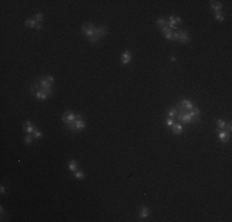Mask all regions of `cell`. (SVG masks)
Wrapping results in <instances>:
<instances>
[{
  "instance_id": "52a82bcc",
  "label": "cell",
  "mask_w": 232,
  "mask_h": 222,
  "mask_svg": "<svg viewBox=\"0 0 232 222\" xmlns=\"http://www.w3.org/2000/svg\"><path fill=\"white\" fill-rule=\"evenodd\" d=\"M109 34V27L107 26H98V27H95V35L99 37V38H101V37H104V36H106Z\"/></svg>"
},
{
  "instance_id": "8992f818",
  "label": "cell",
  "mask_w": 232,
  "mask_h": 222,
  "mask_svg": "<svg viewBox=\"0 0 232 222\" xmlns=\"http://www.w3.org/2000/svg\"><path fill=\"white\" fill-rule=\"evenodd\" d=\"M82 34L85 37H88V38L93 37L95 35V26L92 25V24H84V25H82Z\"/></svg>"
},
{
  "instance_id": "7c38bea8",
  "label": "cell",
  "mask_w": 232,
  "mask_h": 222,
  "mask_svg": "<svg viewBox=\"0 0 232 222\" xmlns=\"http://www.w3.org/2000/svg\"><path fill=\"white\" fill-rule=\"evenodd\" d=\"M167 21H168V27L170 28V30H173V31H177L178 30V24H177V21H175V17L174 16H169L168 19H167Z\"/></svg>"
},
{
  "instance_id": "cb8c5ba5",
  "label": "cell",
  "mask_w": 232,
  "mask_h": 222,
  "mask_svg": "<svg viewBox=\"0 0 232 222\" xmlns=\"http://www.w3.org/2000/svg\"><path fill=\"white\" fill-rule=\"evenodd\" d=\"M34 20H35L37 24H42V21H43V15L41 13H37V14H35Z\"/></svg>"
},
{
  "instance_id": "7402d4cb",
  "label": "cell",
  "mask_w": 232,
  "mask_h": 222,
  "mask_svg": "<svg viewBox=\"0 0 232 222\" xmlns=\"http://www.w3.org/2000/svg\"><path fill=\"white\" fill-rule=\"evenodd\" d=\"M34 138H35V137H34V135H31V133H26L25 139H24V143H25L26 146H27V145H31Z\"/></svg>"
},
{
  "instance_id": "9c48e42d",
  "label": "cell",
  "mask_w": 232,
  "mask_h": 222,
  "mask_svg": "<svg viewBox=\"0 0 232 222\" xmlns=\"http://www.w3.org/2000/svg\"><path fill=\"white\" fill-rule=\"evenodd\" d=\"M172 133H173V135H175V136L181 135V133H183V125L179 124V122H177V121H175V124L172 126Z\"/></svg>"
},
{
  "instance_id": "8fae6325",
  "label": "cell",
  "mask_w": 232,
  "mask_h": 222,
  "mask_svg": "<svg viewBox=\"0 0 232 222\" xmlns=\"http://www.w3.org/2000/svg\"><path fill=\"white\" fill-rule=\"evenodd\" d=\"M160 31H162V35L166 37V38H168V39H173V30H170L168 26H166V27H162L160 28Z\"/></svg>"
},
{
  "instance_id": "4fadbf2b",
  "label": "cell",
  "mask_w": 232,
  "mask_h": 222,
  "mask_svg": "<svg viewBox=\"0 0 232 222\" xmlns=\"http://www.w3.org/2000/svg\"><path fill=\"white\" fill-rule=\"evenodd\" d=\"M131 57H132V54H131L130 51H125L122 53V57H121V63L122 64H128L130 63V60H131Z\"/></svg>"
},
{
  "instance_id": "2e32d148",
  "label": "cell",
  "mask_w": 232,
  "mask_h": 222,
  "mask_svg": "<svg viewBox=\"0 0 232 222\" xmlns=\"http://www.w3.org/2000/svg\"><path fill=\"white\" fill-rule=\"evenodd\" d=\"M216 125H217V128L216 131H226V125L227 122L222 118H217L216 120Z\"/></svg>"
},
{
  "instance_id": "484cf974",
  "label": "cell",
  "mask_w": 232,
  "mask_h": 222,
  "mask_svg": "<svg viewBox=\"0 0 232 222\" xmlns=\"http://www.w3.org/2000/svg\"><path fill=\"white\" fill-rule=\"evenodd\" d=\"M99 39H100V38H99L96 35H94L93 37H90V38H89V41H90V43H92V45H95V43H98V42H99Z\"/></svg>"
},
{
  "instance_id": "83f0119b",
  "label": "cell",
  "mask_w": 232,
  "mask_h": 222,
  "mask_svg": "<svg viewBox=\"0 0 232 222\" xmlns=\"http://www.w3.org/2000/svg\"><path fill=\"white\" fill-rule=\"evenodd\" d=\"M215 17H216V20H219V21H224L225 20V16L221 13H215Z\"/></svg>"
},
{
  "instance_id": "30bf717a",
  "label": "cell",
  "mask_w": 232,
  "mask_h": 222,
  "mask_svg": "<svg viewBox=\"0 0 232 222\" xmlns=\"http://www.w3.org/2000/svg\"><path fill=\"white\" fill-rule=\"evenodd\" d=\"M24 131L26 133H34L35 131H36V127L31 124V121H25V124H24Z\"/></svg>"
},
{
  "instance_id": "277c9868",
  "label": "cell",
  "mask_w": 232,
  "mask_h": 222,
  "mask_svg": "<svg viewBox=\"0 0 232 222\" xmlns=\"http://www.w3.org/2000/svg\"><path fill=\"white\" fill-rule=\"evenodd\" d=\"M175 106L179 107V109H181V110H184V111H190L191 109L195 107V105L193 104V101H191V100H189V99H181V100H179V101L175 104Z\"/></svg>"
},
{
  "instance_id": "5bb4252c",
  "label": "cell",
  "mask_w": 232,
  "mask_h": 222,
  "mask_svg": "<svg viewBox=\"0 0 232 222\" xmlns=\"http://www.w3.org/2000/svg\"><path fill=\"white\" fill-rule=\"evenodd\" d=\"M210 6L215 13H221V10H222V4L220 1H214L213 0V1H210Z\"/></svg>"
},
{
  "instance_id": "6da1fadb",
  "label": "cell",
  "mask_w": 232,
  "mask_h": 222,
  "mask_svg": "<svg viewBox=\"0 0 232 222\" xmlns=\"http://www.w3.org/2000/svg\"><path fill=\"white\" fill-rule=\"evenodd\" d=\"M174 107L177 109V116L174 118L177 122H179L181 125H183V124H185V125H195L196 124V121L189 115L188 111H184V110H181V109H179L177 106H174Z\"/></svg>"
},
{
  "instance_id": "f1b7e54d",
  "label": "cell",
  "mask_w": 232,
  "mask_h": 222,
  "mask_svg": "<svg viewBox=\"0 0 232 222\" xmlns=\"http://www.w3.org/2000/svg\"><path fill=\"white\" fill-rule=\"evenodd\" d=\"M226 131L228 133H231V131H232V124L231 122H227V125H226Z\"/></svg>"
},
{
  "instance_id": "ffe728a7",
  "label": "cell",
  "mask_w": 232,
  "mask_h": 222,
  "mask_svg": "<svg viewBox=\"0 0 232 222\" xmlns=\"http://www.w3.org/2000/svg\"><path fill=\"white\" fill-rule=\"evenodd\" d=\"M156 24L162 28V27H166V26H168V21H167V19H164V17H160V19H158L157 21H156Z\"/></svg>"
},
{
  "instance_id": "4316f807",
  "label": "cell",
  "mask_w": 232,
  "mask_h": 222,
  "mask_svg": "<svg viewBox=\"0 0 232 222\" xmlns=\"http://www.w3.org/2000/svg\"><path fill=\"white\" fill-rule=\"evenodd\" d=\"M34 137H35L36 139L42 138V132H41V131H40V130H37V128H36V131L34 132Z\"/></svg>"
},
{
  "instance_id": "7a4b0ae2",
  "label": "cell",
  "mask_w": 232,
  "mask_h": 222,
  "mask_svg": "<svg viewBox=\"0 0 232 222\" xmlns=\"http://www.w3.org/2000/svg\"><path fill=\"white\" fill-rule=\"evenodd\" d=\"M85 126H87V124H85L84 117L80 115V114H77L75 121H74L73 124H70L69 126H67V128H68L69 131H80V130L85 128Z\"/></svg>"
},
{
  "instance_id": "ba28073f",
  "label": "cell",
  "mask_w": 232,
  "mask_h": 222,
  "mask_svg": "<svg viewBox=\"0 0 232 222\" xmlns=\"http://www.w3.org/2000/svg\"><path fill=\"white\" fill-rule=\"evenodd\" d=\"M219 133V138L221 141V143H227L231 139V133H228L227 131H217Z\"/></svg>"
},
{
  "instance_id": "4dcf8cb0",
  "label": "cell",
  "mask_w": 232,
  "mask_h": 222,
  "mask_svg": "<svg viewBox=\"0 0 232 222\" xmlns=\"http://www.w3.org/2000/svg\"><path fill=\"white\" fill-rule=\"evenodd\" d=\"M175 21H177V24H181V19L180 17H175Z\"/></svg>"
},
{
  "instance_id": "d6986e66",
  "label": "cell",
  "mask_w": 232,
  "mask_h": 222,
  "mask_svg": "<svg viewBox=\"0 0 232 222\" xmlns=\"http://www.w3.org/2000/svg\"><path fill=\"white\" fill-rule=\"evenodd\" d=\"M37 22L35 21V20L34 19H27L26 20V21H25V26L26 27H31V28H36L37 27Z\"/></svg>"
},
{
  "instance_id": "e0dca14e",
  "label": "cell",
  "mask_w": 232,
  "mask_h": 222,
  "mask_svg": "<svg viewBox=\"0 0 232 222\" xmlns=\"http://www.w3.org/2000/svg\"><path fill=\"white\" fill-rule=\"evenodd\" d=\"M78 167H79L78 160H75V159H70V160H69L68 168H69V170L72 171V173H74V171H77V170H78Z\"/></svg>"
},
{
  "instance_id": "3957f363",
  "label": "cell",
  "mask_w": 232,
  "mask_h": 222,
  "mask_svg": "<svg viewBox=\"0 0 232 222\" xmlns=\"http://www.w3.org/2000/svg\"><path fill=\"white\" fill-rule=\"evenodd\" d=\"M173 39L180 42V43H189L190 42V36L189 32L184 31V30H177L173 32Z\"/></svg>"
},
{
  "instance_id": "44dd1931",
  "label": "cell",
  "mask_w": 232,
  "mask_h": 222,
  "mask_svg": "<svg viewBox=\"0 0 232 222\" xmlns=\"http://www.w3.org/2000/svg\"><path fill=\"white\" fill-rule=\"evenodd\" d=\"M167 114H168V117H170V118H175V116H177V109H175L174 106L170 107V109H168Z\"/></svg>"
},
{
  "instance_id": "603a6c76",
  "label": "cell",
  "mask_w": 232,
  "mask_h": 222,
  "mask_svg": "<svg viewBox=\"0 0 232 222\" xmlns=\"http://www.w3.org/2000/svg\"><path fill=\"white\" fill-rule=\"evenodd\" d=\"M74 178H77V179H79V180H82V179H84L85 178V174H84V171L83 170H77V171H74Z\"/></svg>"
},
{
  "instance_id": "f546056e",
  "label": "cell",
  "mask_w": 232,
  "mask_h": 222,
  "mask_svg": "<svg viewBox=\"0 0 232 222\" xmlns=\"http://www.w3.org/2000/svg\"><path fill=\"white\" fill-rule=\"evenodd\" d=\"M5 191H6V190H5V186H4V185L0 186V194L4 195V194H5Z\"/></svg>"
},
{
  "instance_id": "d4e9b609",
  "label": "cell",
  "mask_w": 232,
  "mask_h": 222,
  "mask_svg": "<svg viewBox=\"0 0 232 222\" xmlns=\"http://www.w3.org/2000/svg\"><path fill=\"white\" fill-rule=\"evenodd\" d=\"M174 124H175V120H174V118H170V117H167V118H166V125H167V126L172 127Z\"/></svg>"
},
{
  "instance_id": "5b68a950",
  "label": "cell",
  "mask_w": 232,
  "mask_h": 222,
  "mask_svg": "<svg viewBox=\"0 0 232 222\" xmlns=\"http://www.w3.org/2000/svg\"><path fill=\"white\" fill-rule=\"evenodd\" d=\"M75 118H77V114H74L73 111H70V110H67L62 116V121L66 126H69L70 124H73L75 121Z\"/></svg>"
},
{
  "instance_id": "ac0fdd59",
  "label": "cell",
  "mask_w": 232,
  "mask_h": 222,
  "mask_svg": "<svg viewBox=\"0 0 232 222\" xmlns=\"http://www.w3.org/2000/svg\"><path fill=\"white\" fill-rule=\"evenodd\" d=\"M149 216V209L147 206H142L139 211V218H147Z\"/></svg>"
},
{
  "instance_id": "9a60e30c",
  "label": "cell",
  "mask_w": 232,
  "mask_h": 222,
  "mask_svg": "<svg viewBox=\"0 0 232 222\" xmlns=\"http://www.w3.org/2000/svg\"><path fill=\"white\" fill-rule=\"evenodd\" d=\"M31 95H32V96H35L36 99H40V100H46V99H48V98H49V96H48L45 92H42V90H37V92L32 93Z\"/></svg>"
}]
</instances>
